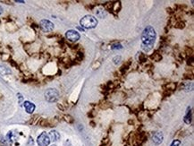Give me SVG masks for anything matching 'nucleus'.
Segmentation results:
<instances>
[{
    "mask_svg": "<svg viewBox=\"0 0 194 146\" xmlns=\"http://www.w3.org/2000/svg\"><path fill=\"white\" fill-rule=\"evenodd\" d=\"M163 139H164V135L161 132H157L156 133L155 135L152 136V141L155 144H160L163 142Z\"/></svg>",
    "mask_w": 194,
    "mask_h": 146,
    "instance_id": "7",
    "label": "nucleus"
},
{
    "mask_svg": "<svg viewBox=\"0 0 194 146\" xmlns=\"http://www.w3.org/2000/svg\"><path fill=\"white\" fill-rule=\"evenodd\" d=\"M157 37L156 31L153 27L148 26L144 29L141 34V41H142V48L145 50H149L152 48L155 40Z\"/></svg>",
    "mask_w": 194,
    "mask_h": 146,
    "instance_id": "1",
    "label": "nucleus"
},
{
    "mask_svg": "<svg viewBox=\"0 0 194 146\" xmlns=\"http://www.w3.org/2000/svg\"><path fill=\"white\" fill-rule=\"evenodd\" d=\"M0 74L3 75H5L11 74V70H10L9 68H7L5 65L0 64Z\"/></svg>",
    "mask_w": 194,
    "mask_h": 146,
    "instance_id": "10",
    "label": "nucleus"
},
{
    "mask_svg": "<svg viewBox=\"0 0 194 146\" xmlns=\"http://www.w3.org/2000/svg\"><path fill=\"white\" fill-rule=\"evenodd\" d=\"M80 23L85 29H93L98 25V20L92 15H85L81 20Z\"/></svg>",
    "mask_w": 194,
    "mask_h": 146,
    "instance_id": "2",
    "label": "nucleus"
},
{
    "mask_svg": "<svg viewBox=\"0 0 194 146\" xmlns=\"http://www.w3.org/2000/svg\"><path fill=\"white\" fill-rule=\"evenodd\" d=\"M65 36H66V39L69 40L70 41H77L81 37L80 33L74 31V30H69V31H67Z\"/></svg>",
    "mask_w": 194,
    "mask_h": 146,
    "instance_id": "5",
    "label": "nucleus"
},
{
    "mask_svg": "<svg viewBox=\"0 0 194 146\" xmlns=\"http://www.w3.org/2000/svg\"><path fill=\"white\" fill-rule=\"evenodd\" d=\"M46 100L49 102H54L58 100L59 93L56 89H48L45 92Z\"/></svg>",
    "mask_w": 194,
    "mask_h": 146,
    "instance_id": "3",
    "label": "nucleus"
},
{
    "mask_svg": "<svg viewBox=\"0 0 194 146\" xmlns=\"http://www.w3.org/2000/svg\"><path fill=\"white\" fill-rule=\"evenodd\" d=\"M48 136H49L50 141H53V142H57L60 139V135H59V133L57 131H51L49 133V135Z\"/></svg>",
    "mask_w": 194,
    "mask_h": 146,
    "instance_id": "9",
    "label": "nucleus"
},
{
    "mask_svg": "<svg viewBox=\"0 0 194 146\" xmlns=\"http://www.w3.org/2000/svg\"><path fill=\"white\" fill-rule=\"evenodd\" d=\"M117 48H122V46L120 44H116V45H114L112 47V50H117Z\"/></svg>",
    "mask_w": 194,
    "mask_h": 146,
    "instance_id": "13",
    "label": "nucleus"
},
{
    "mask_svg": "<svg viewBox=\"0 0 194 146\" xmlns=\"http://www.w3.org/2000/svg\"><path fill=\"white\" fill-rule=\"evenodd\" d=\"M180 144H181V142L179 141V140H174L170 146H179Z\"/></svg>",
    "mask_w": 194,
    "mask_h": 146,
    "instance_id": "12",
    "label": "nucleus"
},
{
    "mask_svg": "<svg viewBox=\"0 0 194 146\" xmlns=\"http://www.w3.org/2000/svg\"><path fill=\"white\" fill-rule=\"evenodd\" d=\"M2 13H3V8H2L1 7H0V15H2Z\"/></svg>",
    "mask_w": 194,
    "mask_h": 146,
    "instance_id": "14",
    "label": "nucleus"
},
{
    "mask_svg": "<svg viewBox=\"0 0 194 146\" xmlns=\"http://www.w3.org/2000/svg\"><path fill=\"white\" fill-rule=\"evenodd\" d=\"M23 106H24V108H25L26 112L29 113V114H32L34 111V109H35V105L33 104V103L30 102V101H25V102H24Z\"/></svg>",
    "mask_w": 194,
    "mask_h": 146,
    "instance_id": "8",
    "label": "nucleus"
},
{
    "mask_svg": "<svg viewBox=\"0 0 194 146\" xmlns=\"http://www.w3.org/2000/svg\"><path fill=\"white\" fill-rule=\"evenodd\" d=\"M39 25H40V28L46 32H51L54 29V24L48 20H42L39 23Z\"/></svg>",
    "mask_w": 194,
    "mask_h": 146,
    "instance_id": "6",
    "label": "nucleus"
},
{
    "mask_svg": "<svg viewBox=\"0 0 194 146\" xmlns=\"http://www.w3.org/2000/svg\"><path fill=\"white\" fill-rule=\"evenodd\" d=\"M191 112H189V111H187V114H186V116L184 117V122L186 123V124H190L191 122V114H190Z\"/></svg>",
    "mask_w": 194,
    "mask_h": 146,
    "instance_id": "11",
    "label": "nucleus"
},
{
    "mask_svg": "<svg viewBox=\"0 0 194 146\" xmlns=\"http://www.w3.org/2000/svg\"><path fill=\"white\" fill-rule=\"evenodd\" d=\"M51 146H57V145H55V144H53V145H51Z\"/></svg>",
    "mask_w": 194,
    "mask_h": 146,
    "instance_id": "15",
    "label": "nucleus"
},
{
    "mask_svg": "<svg viewBox=\"0 0 194 146\" xmlns=\"http://www.w3.org/2000/svg\"><path fill=\"white\" fill-rule=\"evenodd\" d=\"M37 143L39 144V146H47L48 144L50 143V139L49 136L47 133H42L39 135L38 139H37Z\"/></svg>",
    "mask_w": 194,
    "mask_h": 146,
    "instance_id": "4",
    "label": "nucleus"
}]
</instances>
